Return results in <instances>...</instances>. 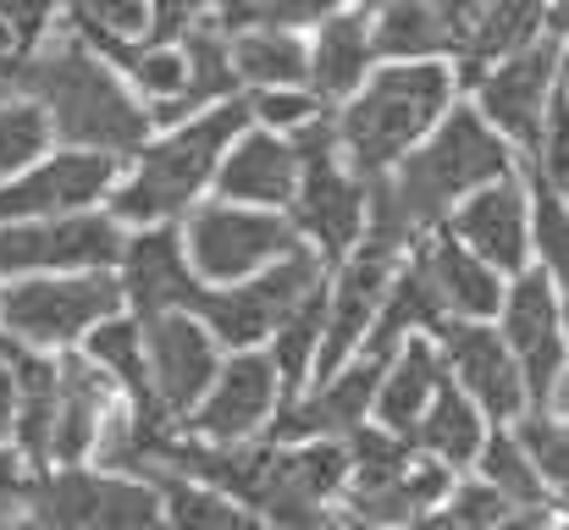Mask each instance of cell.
Listing matches in <instances>:
<instances>
[{
	"mask_svg": "<svg viewBox=\"0 0 569 530\" xmlns=\"http://www.w3.org/2000/svg\"><path fill=\"white\" fill-rule=\"evenodd\" d=\"M11 89L44 111L61 150H100L133 161L156 139V117L139 100V89L72 28L28 44L11 67Z\"/></svg>",
	"mask_w": 569,
	"mask_h": 530,
	"instance_id": "6da1fadb",
	"label": "cell"
},
{
	"mask_svg": "<svg viewBox=\"0 0 569 530\" xmlns=\"http://www.w3.org/2000/svg\"><path fill=\"white\" fill-rule=\"evenodd\" d=\"M249 100H221L210 111H199L178 128H161L128 167L111 193V216L133 232V227H172L183 221L193 204H204L216 193V172L227 161V150L249 133Z\"/></svg>",
	"mask_w": 569,
	"mask_h": 530,
	"instance_id": "7a4b0ae2",
	"label": "cell"
},
{
	"mask_svg": "<svg viewBox=\"0 0 569 530\" xmlns=\"http://www.w3.org/2000/svg\"><path fill=\"white\" fill-rule=\"evenodd\" d=\"M459 89L465 83L453 61H381L366 89L332 111L343 161L366 182L398 172L459 106Z\"/></svg>",
	"mask_w": 569,
	"mask_h": 530,
	"instance_id": "3957f363",
	"label": "cell"
},
{
	"mask_svg": "<svg viewBox=\"0 0 569 530\" xmlns=\"http://www.w3.org/2000/svg\"><path fill=\"white\" fill-rule=\"evenodd\" d=\"M349 453H355V470H349L338 514L366 530H415L459 481L453 470L426 459L409 437H392L381 426H360L349 437Z\"/></svg>",
	"mask_w": 569,
	"mask_h": 530,
	"instance_id": "277c9868",
	"label": "cell"
},
{
	"mask_svg": "<svg viewBox=\"0 0 569 530\" xmlns=\"http://www.w3.org/2000/svg\"><path fill=\"white\" fill-rule=\"evenodd\" d=\"M128 316L117 271H61L0 288V338L39 353L83 349L94 327Z\"/></svg>",
	"mask_w": 569,
	"mask_h": 530,
	"instance_id": "5b68a950",
	"label": "cell"
},
{
	"mask_svg": "<svg viewBox=\"0 0 569 530\" xmlns=\"http://www.w3.org/2000/svg\"><path fill=\"white\" fill-rule=\"evenodd\" d=\"M327 282H332V266L310 243H299L293 254H282L277 266H266V271H254L232 288H204L193 316L216 332V343L227 353H249L266 349L282 332V321L293 310H305Z\"/></svg>",
	"mask_w": 569,
	"mask_h": 530,
	"instance_id": "8992f818",
	"label": "cell"
},
{
	"mask_svg": "<svg viewBox=\"0 0 569 530\" xmlns=\"http://www.w3.org/2000/svg\"><path fill=\"white\" fill-rule=\"evenodd\" d=\"M299 193H293V227L299 238L327 260V266H343L355 254V243L366 238V210H371V182L355 172L338 150V128L332 117H321L316 128H305L299 139Z\"/></svg>",
	"mask_w": 569,
	"mask_h": 530,
	"instance_id": "52a82bcc",
	"label": "cell"
},
{
	"mask_svg": "<svg viewBox=\"0 0 569 530\" xmlns=\"http://www.w3.org/2000/svg\"><path fill=\"white\" fill-rule=\"evenodd\" d=\"M22 514L50 520L56 530H167V509H161L156 481L100 470V464L33 470Z\"/></svg>",
	"mask_w": 569,
	"mask_h": 530,
	"instance_id": "ba28073f",
	"label": "cell"
},
{
	"mask_svg": "<svg viewBox=\"0 0 569 530\" xmlns=\"http://www.w3.org/2000/svg\"><path fill=\"white\" fill-rule=\"evenodd\" d=\"M183 243L204 288H232L266 266H277L282 254H293L305 238L293 227V216L282 210H254V204H232V199H204L183 216Z\"/></svg>",
	"mask_w": 569,
	"mask_h": 530,
	"instance_id": "9c48e42d",
	"label": "cell"
},
{
	"mask_svg": "<svg viewBox=\"0 0 569 530\" xmlns=\"http://www.w3.org/2000/svg\"><path fill=\"white\" fill-rule=\"evenodd\" d=\"M559 72H565V39H537L531 50H515L492 67H481L476 78H465L470 106L520 150V161L537 156L548 111L559 100Z\"/></svg>",
	"mask_w": 569,
	"mask_h": 530,
	"instance_id": "30bf717a",
	"label": "cell"
},
{
	"mask_svg": "<svg viewBox=\"0 0 569 530\" xmlns=\"http://www.w3.org/2000/svg\"><path fill=\"white\" fill-rule=\"evenodd\" d=\"M128 227L111 210L61 216V221H11L0 227V288L61 271H117Z\"/></svg>",
	"mask_w": 569,
	"mask_h": 530,
	"instance_id": "8fae6325",
	"label": "cell"
},
{
	"mask_svg": "<svg viewBox=\"0 0 569 530\" xmlns=\"http://www.w3.org/2000/svg\"><path fill=\"white\" fill-rule=\"evenodd\" d=\"M409 254L392 249L387 238H360L355 254L343 266H332V282H327V338H321V359H316V381H327L332 370H343L355 353L371 343L381 316V299L398 277Z\"/></svg>",
	"mask_w": 569,
	"mask_h": 530,
	"instance_id": "7c38bea8",
	"label": "cell"
},
{
	"mask_svg": "<svg viewBox=\"0 0 569 530\" xmlns=\"http://www.w3.org/2000/svg\"><path fill=\"white\" fill-rule=\"evenodd\" d=\"M122 167L128 161L100 156V150H50L44 161H33L22 177H11L0 188V227L89 216V210L111 204V193L122 182Z\"/></svg>",
	"mask_w": 569,
	"mask_h": 530,
	"instance_id": "4fadbf2b",
	"label": "cell"
},
{
	"mask_svg": "<svg viewBox=\"0 0 569 530\" xmlns=\"http://www.w3.org/2000/svg\"><path fill=\"white\" fill-rule=\"evenodd\" d=\"M288 381L282 370L271 364L266 349H249V353H227L221 376L210 381L204 403L189 414V437L199 442H216V448H238V442H254L271 431V420L282 414L288 403Z\"/></svg>",
	"mask_w": 569,
	"mask_h": 530,
	"instance_id": "5bb4252c",
	"label": "cell"
},
{
	"mask_svg": "<svg viewBox=\"0 0 569 530\" xmlns=\"http://www.w3.org/2000/svg\"><path fill=\"white\" fill-rule=\"evenodd\" d=\"M498 332L515 353L526 387H531V409H542L553 398V387L565 381L569 370V349H565V304H559V288L531 266L526 277L509 282L503 293V310H498Z\"/></svg>",
	"mask_w": 569,
	"mask_h": 530,
	"instance_id": "9a60e30c",
	"label": "cell"
},
{
	"mask_svg": "<svg viewBox=\"0 0 569 530\" xmlns=\"http://www.w3.org/2000/svg\"><path fill=\"white\" fill-rule=\"evenodd\" d=\"M431 343L448 364V381L465 398H476L492 426H515L531 409V387H526L515 353L503 343L498 321H448Z\"/></svg>",
	"mask_w": 569,
	"mask_h": 530,
	"instance_id": "2e32d148",
	"label": "cell"
},
{
	"mask_svg": "<svg viewBox=\"0 0 569 530\" xmlns=\"http://www.w3.org/2000/svg\"><path fill=\"white\" fill-rule=\"evenodd\" d=\"M144 353H150V381H156V398H161L167 420L189 426V414L204 403L210 381L227 364V349L216 343V332L199 316L172 310V316L144 321Z\"/></svg>",
	"mask_w": 569,
	"mask_h": 530,
	"instance_id": "e0dca14e",
	"label": "cell"
},
{
	"mask_svg": "<svg viewBox=\"0 0 569 530\" xmlns=\"http://www.w3.org/2000/svg\"><path fill=\"white\" fill-rule=\"evenodd\" d=\"M117 282H122L128 316H139V321H156V316H172V310H189L193 316L204 282H199V271L189 260L183 221H172V227H133L128 243H122V260H117Z\"/></svg>",
	"mask_w": 569,
	"mask_h": 530,
	"instance_id": "ac0fdd59",
	"label": "cell"
},
{
	"mask_svg": "<svg viewBox=\"0 0 569 530\" xmlns=\"http://www.w3.org/2000/svg\"><path fill=\"white\" fill-rule=\"evenodd\" d=\"M448 238H459L476 260H487L498 277H526L531 271V182L526 172L498 177L487 188H476L442 227Z\"/></svg>",
	"mask_w": 569,
	"mask_h": 530,
	"instance_id": "d6986e66",
	"label": "cell"
},
{
	"mask_svg": "<svg viewBox=\"0 0 569 530\" xmlns=\"http://www.w3.org/2000/svg\"><path fill=\"white\" fill-rule=\"evenodd\" d=\"M299 177H305V161H299V144L282 139V133H266V128H249L221 172H216V199H232V204H254V210H293V193H299Z\"/></svg>",
	"mask_w": 569,
	"mask_h": 530,
	"instance_id": "ffe728a7",
	"label": "cell"
},
{
	"mask_svg": "<svg viewBox=\"0 0 569 530\" xmlns=\"http://www.w3.org/2000/svg\"><path fill=\"white\" fill-rule=\"evenodd\" d=\"M377 67L381 61L377 44H371V0L327 17L321 28H310V89L321 94L327 111L349 106Z\"/></svg>",
	"mask_w": 569,
	"mask_h": 530,
	"instance_id": "44dd1931",
	"label": "cell"
},
{
	"mask_svg": "<svg viewBox=\"0 0 569 530\" xmlns=\"http://www.w3.org/2000/svg\"><path fill=\"white\" fill-rule=\"evenodd\" d=\"M442 387H448V364H442L437 343L431 338H409L403 349L387 359V370H381L371 426L392 431V437H415Z\"/></svg>",
	"mask_w": 569,
	"mask_h": 530,
	"instance_id": "7402d4cb",
	"label": "cell"
},
{
	"mask_svg": "<svg viewBox=\"0 0 569 530\" xmlns=\"http://www.w3.org/2000/svg\"><path fill=\"white\" fill-rule=\"evenodd\" d=\"M83 353L117 381V392L128 398V409H133V420H139L144 437L172 431V420H167V409L156 398V381H150V353H144V321L139 316H117V321L94 327Z\"/></svg>",
	"mask_w": 569,
	"mask_h": 530,
	"instance_id": "603a6c76",
	"label": "cell"
},
{
	"mask_svg": "<svg viewBox=\"0 0 569 530\" xmlns=\"http://www.w3.org/2000/svg\"><path fill=\"white\" fill-rule=\"evenodd\" d=\"M377 61H465V33L431 0H371Z\"/></svg>",
	"mask_w": 569,
	"mask_h": 530,
	"instance_id": "cb8c5ba5",
	"label": "cell"
},
{
	"mask_svg": "<svg viewBox=\"0 0 569 530\" xmlns=\"http://www.w3.org/2000/svg\"><path fill=\"white\" fill-rule=\"evenodd\" d=\"M420 260L442 293V310L448 321H498L503 310V293H509V277H498L487 260H476L459 238L437 232L431 243H420Z\"/></svg>",
	"mask_w": 569,
	"mask_h": 530,
	"instance_id": "d4e9b609",
	"label": "cell"
},
{
	"mask_svg": "<svg viewBox=\"0 0 569 530\" xmlns=\"http://www.w3.org/2000/svg\"><path fill=\"white\" fill-rule=\"evenodd\" d=\"M227 39H232V67H238L243 94L310 89V33L249 22V28H227Z\"/></svg>",
	"mask_w": 569,
	"mask_h": 530,
	"instance_id": "484cf974",
	"label": "cell"
},
{
	"mask_svg": "<svg viewBox=\"0 0 569 530\" xmlns=\"http://www.w3.org/2000/svg\"><path fill=\"white\" fill-rule=\"evenodd\" d=\"M448 327V310H442V293L420 260V249L398 266L387 299H381V316H377V332H371V353H398L409 338H437Z\"/></svg>",
	"mask_w": 569,
	"mask_h": 530,
	"instance_id": "4316f807",
	"label": "cell"
},
{
	"mask_svg": "<svg viewBox=\"0 0 569 530\" xmlns=\"http://www.w3.org/2000/svg\"><path fill=\"white\" fill-rule=\"evenodd\" d=\"M487 437H492V420L481 414V403L476 398H465L453 381L437 392V403L426 409V420H420V431L409 437L426 459H437L442 470H453V476H470L476 470V459H481V448H487Z\"/></svg>",
	"mask_w": 569,
	"mask_h": 530,
	"instance_id": "83f0119b",
	"label": "cell"
},
{
	"mask_svg": "<svg viewBox=\"0 0 569 530\" xmlns=\"http://www.w3.org/2000/svg\"><path fill=\"white\" fill-rule=\"evenodd\" d=\"M553 33V0H487L470 44H465V61H459V83L476 78L481 67L515 56V50H531L537 39Z\"/></svg>",
	"mask_w": 569,
	"mask_h": 530,
	"instance_id": "f1b7e54d",
	"label": "cell"
},
{
	"mask_svg": "<svg viewBox=\"0 0 569 530\" xmlns=\"http://www.w3.org/2000/svg\"><path fill=\"white\" fill-rule=\"evenodd\" d=\"M470 476H481L515 514H548V509H559L553 492H548V481H542V470H537V459L515 437V426H492V437H487V448H481V459H476Z\"/></svg>",
	"mask_w": 569,
	"mask_h": 530,
	"instance_id": "f546056e",
	"label": "cell"
},
{
	"mask_svg": "<svg viewBox=\"0 0 569 530\" xmlns=\"http://www.w3.org/2000/svg\"><path fill=\"white\" fill-rule=\"evenodd\" d=\"M161 487V509H167V530H266L254 509H243L238 498L189 481V476H156Z\"/></svg>",
	"mask_w": 569,
	"mask_h": 530,
	"instance_id": "4dcf8cb0",
	"label": "cell"
},
{
	"mask_svg": "<svg viewBox=\"0 0 569 530\" xmlns=\"http://www.w3.org/2000/svg\"><path fill=\"white\" fill-rule=\"evenodd\" d=\"M531 266L559 293H569V199L548 182H531Z\"/></svg>",
	"mask_w": 569,
	"mask_h": 530,
	"instance_id": "1f68e13d",
	"label": "cell"
},
{
	"mask_svg": "<svg viewBox=\"0 0 569 530\" xmlns=\"http://www.w3.org/2000/svg\"><path fill=\"white\" fill-rule=\"evenodd\" d=\"M50 144H56V133H50V122H44V111L33 106V100H6L0 106V188L11 182V177H22L33 161H44L50 156Z\"/></svg>",
	"mask_w": 569,
	"mask_h": 530,
	"instance_id": "d6a6232c",
	"label": "cell"
},
{
	"mask_svg": "<svg viewBox=\"0 0 569 530\" xmlns=\"http://www.w3.org/2000/svg\"><path fill=\"white\" fill-rule=\"evenodd\" d=\"M355 6H366V0H232V6H216V22H221V28H249V22H260V28L310 33V28H321L327 17L355 11Z\"/></svg>",
	"mask_w": 569,
	"mask_h": 530,
	"instance_id": "836d02e7",
	"label": "cell"
},
{
	"mask_svg": "<svg viewBox=\"0 0 569 530\" xmlns=\"http://www.w3.org/2000/svg\"><path fill=\"white\" fill-rule=\"evenodd\" d=\"M515 437L526 442V453L537 459L553 503L569 509V414H548V409H526L515 420Z\"/></svg>",
	"mask_w": 569,
	"mask_h": 530,
	"instance_id": "e575fe53",
	"label": "cell"
},
{
	"mask_svg": "<svg viewBox=\"0 0 569 530\" xmlns=\"http://www.w3.org/2000/svg\"><path fill=\"white\" fill-rule=\"evenodd\" d=\"M509 514H515V509H509L481 476H459L453 492H448L415 530H498Z\"/></svg>",
	"mask_w": 569,
	"mask_h": 530,
	"instance_id": "d590c367",
	"label": "cell"
},
{
	"mask_svg": "<svg viewBox=\"0 0 569 530\" xmlns=\"http://www.w3.org/2000/svg\"><path fill=\"white\" fill-rule=\"evenodd\" d=\"M243 100H249V122L266 128V133H282V139H299L305 128L332 117L316 89H260V94H243Z\"/></svg>",
	"mask_w": 569,
	"mask_h": 530,
	"instance_id": "8d00e7d4",
	"label": "cell"
},
{
	"mask_svg": "<svg viewBox=\"0 0 569 530\" xmlns=\"http://www.w3.org/2000/svg\"><path fill=\"white\" fill-rule=\"evenodd\" d=\"M221 0H150V39L156 44H178L183 33H193L199 22L216 17Z\"/></svg>",
	"mask_w": 569,
	"mask_h": 530,
	"instance_id": "74e56055",
	"label": "cell"
},
{
	"mask_svg": "<svg viewBox=\"0 0 569 530\" xmlns=\"http://www.w3.org/2000/svg\"><path fill=\"white\" fill-rule=\"evenodd\" d=\"M56 11H61V0H0V22L22 39V50L39 44V39L50 33Z\"/></svg>",
	"mask_w": 569,
	"mask_h": 530,
	"instance_id": "f35d334b",
	"label": "cell"
},
{
	"mask_svg": "<svg viewBox=\"0 0 569 530\" xmlns=\"http://www.w3.org/2000/svg\"><path fill=\"white\" fill-rule=\"evenodd\" d=\"M28 481H33V470L22 464V453L17 448H0V514H22Z\"/></svg>",
	"mask_w": 569,
	"mask_h": 530,
	"instance_id": "ab89813d",
	"label": "cell"
},
{
	"mask_svg": "<svg viewBox=\"0 0 569 530\" xmlns=\"http://www.w3.org/2000/svg\"><path fill=\"white\" fill-rule=\"evenodd\" d=\"M0 448H17V376L0 359Z\"/></svg>",
	"mask_w": 569,
	"mask_h": 530,
	"instance_id": "60d3db41",
	"label": "cell"
},
{
	"mask_svg": "<svg viewBox=\"0 0 569 530\" xmlns=\"http://www.w3.org/2000/svg\"><path fill=\"white\" fill-rule=\"evenodd\" d=\"M459 33H465V44H470V33H476V22H481V11H487V0H431Z\"/></svg>",
	"mask_w": 569,
	"mask_h": 530,
	"instance_id": "b9f144b4",
	"label": "cell"
},
{
	"mask_svg": "<svg viewBox=\"0 0 569 530\" xmlns=\"http://www.w3.org/2000/svg\"><path fill=\"white\" fill-rule=\"evenodd\" d=\"M17 61H22V39H17V33L0 22V72L11 78V67H17Z\"/></svg>",
	"mask_w": 569,
	"mask_h": 530,
	"instance_id": "7bdbcfd3",
	"label": "cell"
},
{
	"mask_svg": "<svg viewBox=\"0 0 569 530\" xmlns=\"http://www.w3.org/2000/svg\"><path fill=\"white\" fill-rule=\"evenodd\" d=\"M548 514H553V509H548ZM498 530H542V514H509Z\"/></svg>",
	"mask_w": 569,
	"mask_h": 530,
	"instance_id": "ee69618b",
	"label": "cell"
},
{
	"mask_svg": "<svg viewBox=\"0 0 569 530\" xmlns=\"http://www.w3.org/2000/svg\"><path fill=\"white\" fill-rule=\"evenodd\" d=\"M553 39L569 44V0H553Z\"/></svg>",
	"mask_w": 569,
	"mask_h": 530,
	"instance_id": "f6af8a7d",
	"label": "cell"
},
{
	"mask_svg": "<svg viewBox=\"0 0 569 530\" xmlns=\"http://www.w3.org/2000/svg\"><path fill=\"white\" fill-rule=\"evenodd\" d=\"M17 530H56L50 520H33V514H17Z\"/></svg>",
	"mask_w": 569,
	"mask_h": 530,
	"instance_id": "bcb514c9",
	"label": "cell"
},
{
	"mask_svg": "<svg viewBox=\"0 0 569 530\" xmlns=\"http://www.w3.org/2000/svg\"><path fill=\"white\" fill-rule=\"evenodd\" d=\"M559 94H565V111H569V44H565V72H559Z\"/></svg>",
	"mask_w": 569,
	"mask_h": 530,
	"instance_id": "7dc6e473",
	"label": "cell"
},
{
	"mask_svg": "<svg viewBox=\"0 0 569 530\" xmlns=\"http://www.w3.org/2000/svg\"><path fill=\"white\" fill-rule=\"evenodd\" d=\"M542 530H569V514H542Z\"/></svg>",
	"mask_w": 569,
	"mask_h": 530,
	"instance_id": "c3c4849f",
	"label": "cell"
},
{
	"mask_svg": "<svg viewBox=\"0 0 569 530\" xmlns=\"http://www.w3.org/2000/svg\"><path fill=\"white\" fill-rule=\"evenodd\" d=\"M6 100H17V89H11V78L0 72V106H6Z\"/></svg>",
	"mask_w": 569,
	"mask_h": 530,
	"instance_id": "681fc988",
	"label": "cell"
},
{
	"mask_svg": "<svg viewBox=\"0 0 569 530\" xmlns=\"http://www.w3.org/2000/svg\"><path fill=\"white\" fill-rule=\"evenodd\" d=\"M559 304H565V349H569V293H559Z\"/></svg>",
	"mask_w": 569,
	"mask_h": 530,
	"instance_id": "f907efd6",
	"label": "cell"
},
{
	"mask_svg": "<svg viewBox=\"0 0 569 530\" xmlns=\"http://www.w3.org/2000/svg\"><path fill=\"white\" fill-rule=\"evenodd\" d=\"M0 530H17V514H0Z\"/></svg>",
	"mask_w": 569,
	"mask_h": 530,
	"instance_id": "816d5d0a",
	"label": "cell"
},
{
	"mask_svg": "<svg viewBox=\"0 0 569 530\" xmlns=\"http://www.w3.org/2000/svg\"><path fill=\"white\" fill-rule=\"evenodd\" d=\"M355 530H366V526H355Z\"/></svg>",
	"mask_w": 569,
	"mask_h": 530,
	"instance_id": "f5cc1de1",
	"label": "cell"
}]
</instances>
